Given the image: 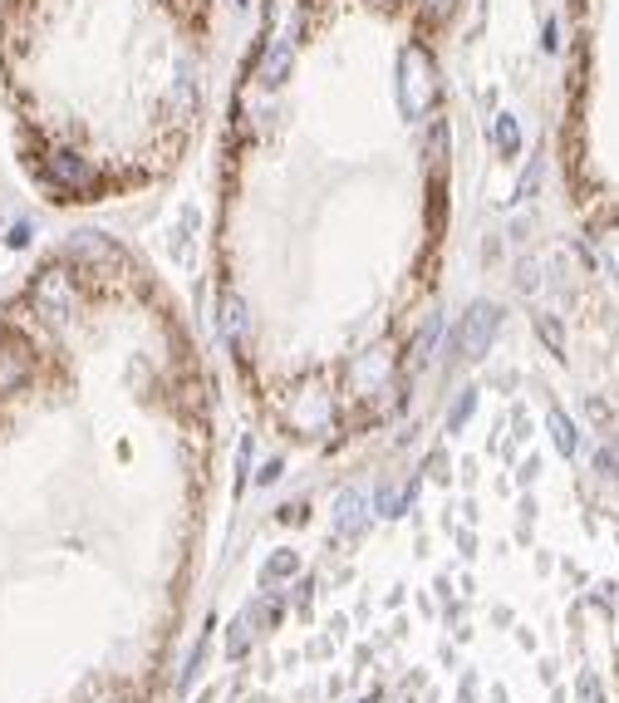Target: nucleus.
<instances>
[{
  "instance_id": "nucleus-7",
  "label": "nucleus",
  "mask_w": 619,
  "mask_h": 703,
  "mask_svg": "<svg viewBox=\"0 0 619 703\" xmlns=\"http://www.w3.org/2000/svg\"><path fill=\"white\" fill-rule=\"evenodd\" d=\"M241 325H246V320H241V305H236V300H226V305H222V330L231 335V340H241Z\"/></svg>"
},
{
  "instance_id": "nucleus-1",
  "label": "nucleus",
  "mask_w": 619,
  "mask_h": 703,
  "mask_svg": "<svg viewBox=\"0 0 619 703\" xmlns=\"http://www.w3.org/2000/svg\"><path fill=\"white\" fill-rule=\"evenodd\" d=\"M497 325H502L497 305H492V300H477V305L462 315L457 335H452V354H457V359H482V354L492 350V340H497Z\"/></svg>"
},
{
  "instance_id": "nucleus-5",
  "label": "nucleus",
  "mask_w": 619,
  "mask_h": 703,
  "mask_svg": "<svg viewBox=\"0 0 619 703\" xmlns=\"http://www.w3.org/2000/svg\"><path fill=\"white\" fill-rule=\"evenodd\" d=\"M472 409H477V394L467 389V394H462V399L452 404V413H448V428H452V433H457V428H462V423L472 418Z\"/></svg>"
},
{
  "instance_id": "nucleus-10",
  "label": "nucleus",
  "mask_w": 619,
  "mask_h": 703,
  "mask_svg": "<svg viewBox=\"0 0 619 703\" xmlns=\"http://www.w3.org/2000/svg\"><path fill=\"white\" fill-rule=\"evenodd\" d=\"M295 566H300V561H295V556L285 551V556H276V561H271V576H290Z\"/></svg>"
},
{
  "instance_id": "nucleus-9",
  "label": "nucleus",
  "mask_w": 619,
  "mask_h": 703,
  "mask_svg": "<svg viewBox=\"0 0 619 703\" xmlns=\"http://www.w3.org/2000/svg\"><path fill=\"white\" fill-rule=\"evenodd\" d=\"M580 694H585V703H605V694H600V679H595V674H585V679H580Z\"/></svg>"
},
{
  "instance_id": "nucleus-8",
  "label": "nucleus",
  "mask_w": 619,
  "mask_h": 703,
  "mask_svg": "<svg viewBox=\"0 0 619 703\" xmlns=\"http://www.w3.org/2000/svg\"><path fill=\"white\" fill-rule=\"evenodd\" d=\"M516 143H521V133H516V123H511V118H502V123H497V148H502V153H516Z\"/></svg>"
},
{
  "instance_id": "nucleus-2",
  "label": "nucleus",
  "mask_w": 619,
  "mask_h": 703,
  "mask_svg": "<svg viewBox=\"0 0 619 703\" xmlns=\"http://www.w3.org/2000/svg\"><path fill=\"white\" fill-rule=\"evenodd\" d=\"M364 527H369V517H364V497H359V492H344V497H339V531L359 536Z\"/></svg>"
},
{
  "instance_id": "nucleus-4",
  "label": "nucleus",
  "mask_w": 619,
  "mask_h": 703,
  "mask_svg": "<svg viewBox=\"0 0 619 703\" xmlns=\"http://www.w3.org/2000/svg\"><path fill=\"white\" fill-rule=\"evenodd\" d=\"M536 335L551 345L556 359H565V335H561V325H556V315H536Z\"/></svg>"
},
{
  "instance_id": "nucleus-3",
  "label": "nucleus",
  "mask_w": 619,
  "mask_h": 703,
  "mask_svg": "<svg viewBox=\"0 0 619 703\" xmlns=\"http://www.w3.org/2000/svg\"><path fill=\"white\" fill-rule=\"evenodd\" d=\"M546 423H551V438H556V448L570 458V453H575V423L565 418V409H551V413H546Z\"/></svg>"
},
{
  "instance_id": "nucleus-6",
  "label": "nucleus",
  "mask_w": 619,
  "mask_h": 703,
  "mask_svg": "<svg viewBox=\"0 0 619 703\" xmlns=\"http://www.w3.org/2000/svg\"><path fill=\"white\" fill-rule=\"evenodd\" d=\"M408 497H413V487H398V492H384V497H379V512H384V517H398V512L408 507Z\"/></svg>"
}]
</instances>
